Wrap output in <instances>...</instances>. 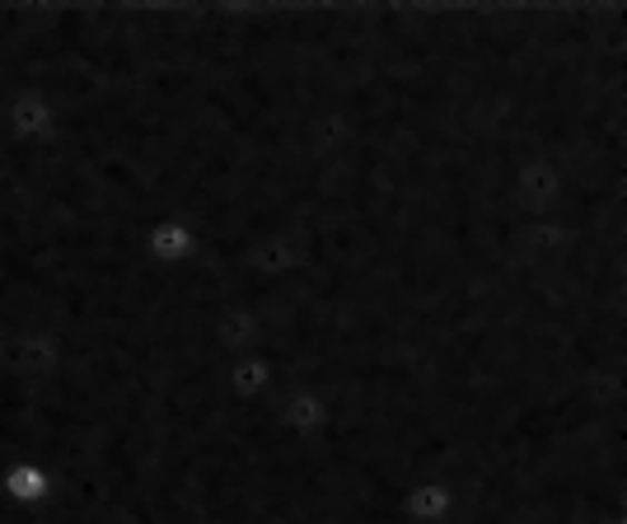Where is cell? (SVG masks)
<instances>
[{
    "instance_id": "3",
    "label": "cell",
    "mask_w": 627,
    "mask_h": 524,
    "mask_svg": "<svg viewBox=\"0 0 627 524\" xmlns=\"http://www.w3.org/2000/svg\"><path fill=\"white\" fill-rule=\"evenodd\" d=\"M455 492L445 483H417L408 496H402V515H408V524H445L455 511Z\"/></svg>"
},
{
    "instance_id": "1",
    "label": "cell",
    "mask_w": 627,
    "mask_h": 524,
    "mask_svg": "<svg viewBox=\"0 0 627 524\" xmlns=\"http://www.w3.org/2000/svg\"><path fill=\"white\" fill-rule=\"evenodd\" d=\"M192 254H197V230L188 220L165 216V220H155L146 230V258L155 267H183Z\"/></svg>"
},
{
    "instance_id": "2",
    "label": "cell",
    "mask_w": 627,
    "mask_h": 524,
    "mask_svg": "<svg viewBox=\"0 0 627 524\" xmlns=\"http://www.w3.org/2000/svg\"><path fill=\"white\" fill-rule=\"evenodd\" d=\"M0 496H6L10 506H19V511H33V506H42V501L52 496V473L42 464H33V459H14L6 473H0Z\"/></svg>"
}]
</instances>
